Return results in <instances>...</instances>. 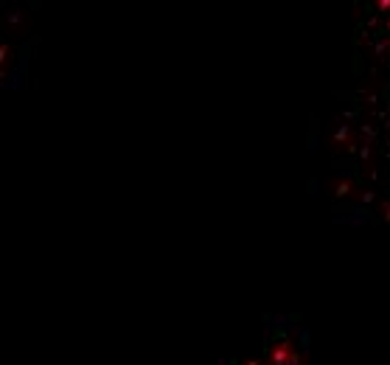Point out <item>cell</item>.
<instances>
[{
	"label": "cell",
	"instance_id": "obj_1",
	"mask_svg": "<svg viewBox=\"0 0 390 365\" xmlns=\"http://www.w3.org/2000/svg\"><path fill=\"white\" fill-rule=\"evenodd\" d=\"M264 365H267V362H264ZM273 365H278V362H273Z\"/></svg>",
	"mask_w": 390,
	"mask_h": 365
}]
</instances>
